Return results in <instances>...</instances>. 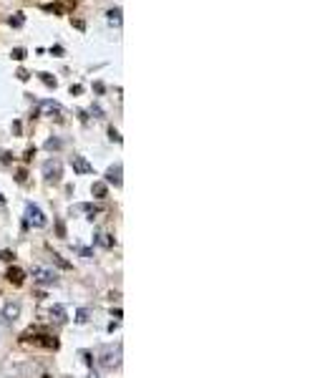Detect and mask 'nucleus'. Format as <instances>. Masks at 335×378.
Listing matches in <instances>:
<instances>
[{
  "instance_id": "25",
  "label": "nucleus",
  "mask_w": 335,
  "mask_h": 378,
  "mask_svg": "<svg viewBox=\"0 0 335 378\" xmlns=\"http://www.w3.org/2000/svg\"><path fill=\"white\" fill-rule=\"evenodd\" d=\"M16 76H18V78H21V81H28V78H31V76H28V71H26V68H21V71H18V73H16Z\"/></svg>"
},
{
  "instance_id": "17",
  "label": "nucleus",
  "mask_w": 335,
  "mask_h": 378,
  "mask_svg": "<svg viewBox=\"0 0 335 378\" xmlns=\"http://www.w3.org/2000/svg\"><path fill=\"white\" fill-rule=\"evenodd\" d=\"M11 26H16V28H21V26H23V13H16V16L11 18Z\"/></svg>"
},
{
  "instance_id": "8",
  "label": "nucleus",
  "mask_w": 335,
  "mask_h": 378,
  "mask_svg": "<svg viewBox=\"0 0 335 378\" xmlns=\"http://www.w3.org/2000/svg\"><path fill=\"white\" fill-rule=\"evenodd\" d=\"M71 166H73L78 174H91V171H93V166H91L83 156H71Z\"/></svg>"
},
{
  "instance_id": "6",
  "label": "nucleus",
  "mask_w": 335,
  "mask_h": 378,
  "mask_svg": "<svg viewBox=\"0 0 335 378\" xmlns=\"http://www.w3.org/2000/svg\"><path fill=\"white\" fill-rule=\"evenodd\" d=\"M43 315H48V320L66 323V310H63L61 305H53V308H48V310H41V318H43Z\"/></svg>"
},
{
  "instance_id": "19",
  "label": "nucleus",
  "mask_w": 335,
  "mask_h": 378,
  "mask_svg": "<svg viewBox=\"0 0 335 378\" xmlns=\"http://www.w3.org/2000/svg\"><path fill=\"white\" fill-rule=\"evenodd\" d=\"M108 136H111V141H116V144H121V136H119V131H116L114 126L108 129Z\"/></svg>"
},
{
  "instance_id": "27",
  "label": "nucleus",
  "mask_w": 335,
  "mask_h": 378,
  "mask_svg": "<svg viewBox=\"0 0 335 378\" xmlns=\"http://www.w3.org/2000/svg\"><path fill=\"white\" fill-rule=\"evenodd\" d=\"M33 156H36V149H26V156H23V159H26V161H31Z\"/></svg>"
},
{
  "instance_id": "11",
  "label": "nucleus",
  "mask_w": 335,
  "mask_h": 378,
  "mask_svg": "<svg viewBox=\"0 0 335 378\" xmlns=\"http://www.w3.org/2000/svg\"><path fill=\"white\" fill-rule=\"evenodd\" d=\"M106 176H108V181H114L116 186H121V164L111 166V169L106 171Z\"/></svg>"
},
{
  "instance_id": "4",
  "label": "nucleus",
  "mask_w": 335,
  "mask_h": 378,
  "mask_svg": "<svg viewBox=\"0 0 335 378\" xmlns=\"http://www.w3.org/2000/svg\"><path fill=\"white\" fill-rule=\"evenodd\" d=\"M43 174H46L48 181H58V179H61V161H56V159L46 161V164H43Z\"/></svg>"
},
{
  "instance_id": "5",
  "label": "nucleus",
  "mask_w": 335,
  "mask_h": 378,
  "mask_svg": "<svg viewBox=\"0 0 335 378\" xmlns=\"http://www.w3.org/2000/svg\"><path fill=\"white\" fill-rule=\"evenodd\" d=\"M28 220H31L36 227H46V215H43L41 207H36V205H28Z\"/></svg>"
},
{
  "instance_id": "21",
  "label": "nucleus",
  "mask_w": 335,
  "mask_h": 378,
  "mask_svg": "<svg viewBox=\"0 0 335 378\" xmlns=\"http://www.w3.org/2000/svg\"><path fill=\"white\" fill-rule=\"evenodd\" d=\"M13 257H16V255H13L11 250H3V252H0V260H6V262H11Z\"/></svg>"
},
{
  "instance_id": "14",
  "label": "nucleus",
  "mask_w": 335,
  "mask_h": 378,
  "mask_svg": "<svg viewBox=\"0 0 335 378\" xmlns=\"http://www.w3.org/2000/svg\"><path fill=\"white\" fill-rule=\"evenodd\" d=\"M51 260H53V262H56L61 270H71V262H68V260H63L58 252H53V255H51Z\"/></svg>"
},
{
  "instance_id": "26",
  "label": "nucleus",
  "mask_w": 335,
  "mask_h": 378,
  "mask_svg": "<svg viewBox=\"0 0 335 378\" xmlns=\"http://www.w3.org/2000/svg\"><path fill=\"white\" fill-rule=\"evenodd\" d=\"M58 146H61V141H58V139H51V141L46 144V149H58Z\"/></svg>"
},
{
  "instance_id": "24",
  "label": "nucleus",
  "mask_w": 335,
  "mask_h": 378,
  "mask_svg": "<svg viewBox=\"0 0 335 378\" xmlns=\"http://www.w3.org/2000/svg\"><path fill=\"white\" fill-rule=\"evenodd\" d=\"M16 179H18V181H21V184H26V179H28V171H26V169H21V171H18V176H16Z\"/></svg>"
},
{
  "instance_id": "15",
  "label": "nucleus",
  "mask_w": 335,
  "mask_h": 378,
  "mask_svg": "<svg viewBox=\"0 0 335 378\" xmlns=\"http://www.w3.org/2000/svg\"><path fill=\"white\" fill-rule=\"evenodd\" d=\"M96 242H98L101 247H114V240H111L108 235H98V237H96Z\"/></svg>"
},
{
  "instance_id": "12",
  "label": "nucleus",
  "mask_w": 335,
  "mask_h": 378,
  "mask_svg": "<svg viewBox=\"0 0 335 378\" xmlns=\"http://www.w3.org/2000/svg\"><path fill=\"white\" fill-rule=\"evenodd\" d=\"M78 210H81V212H86V215H88V220H98V215H103V210H101V207H93V205H81Z\"/></svg>"
},
{
  "instance_id": "2",
  "label": "nucleus",
  "mask_w": 335,
  "mask_h": 378,
  "mask_svg": "<svg viewBox=\"0 0 335 378\" xmlns=\"http://www.w3.org/2000/svg\"><path fill=\"white\" fill-rule=\"evenodd\" d=\"M6 277H8V282H11L13 288H23V285H26V272H23L21 267H16V265H11V267H8Z\"/></svg>"
},
{
  "instance_id": "10",
  "label": "nucleus",
  "mask_w": 335,
  "mask_h": 378,
  "mask_svg": "<svg viewBox=\"0 0 335 378\" xmlns=\"http://www.w3.org/2000/svg\"><path fill=\"white\" fill-rule=\"evenodd\" d=\"M18 315H21V305H18V303H8L6 310H3V318H6V320H16Z\"/></svg>"
},
{
  "instance_id": "20",
  "label": "nucleus",
  "mask_w": 335,
  "mask_h": 378,
  "mask_svg": "<svg viewBox=\"0 0 335 378\" xmlns=\"http://www.w3.org/2000/svg\"><path fill=\"white\" fill-rule=\"evenodd\" d=\"M86 320H88V313H86V310H78V313H76V323H86Z\"/></svg>"
},
{
  "instance_id": "1",
  "label": "nucleus",
  "mask_w": 335,
  "mask_h": 378,
  "mask_svg": "<svg viewBox=\"0 0 335 378\" xmlns=\"http://www.w3.org/2000/svg\"><path fill=\"white\" fill-rule=\"evenodd\" d=\"M18 343L23 348H43V350H58V338L48 333L46 328H28L21 333Z\"/></svg>"
},
{
  "instance_id": "18",
  "label": "nucleus",
  "mask_w": 335,
  "mask_h": 378,
  "mask_svg": "<svg viewBox=\"0 0 335 378\" xmlns=\"http://www.w3.org/2000/svg\"><path fill=\"white\" fill-rule=\"evenodd\" d=\"M11 56H13L16 61H23V58H26V51H23V48H16V51H13Z\"/></svg>"
},
{
  "instance_id": "13",
  "label": "nucleus",
  "mask_w": 335,
  "mask_h": 378,
  "mask_svg": "<svg viewBox=\"0 0 335 378\" xmlns=\"http://www.w3.org/2000/svg\"><path fill=\"white\" fill-rule=\"evenodd\" d=\"M91 192H93V197H96V200H103V197H106V184H103V181H93Z\"/></svg>"
},
{
  "instance_id": "9",
  "label": "nucleus",
  "mask_w": 335,
  "mask_h": 378,
  "mask_svg": "<svg viewBox=\"0 0 335 378\" xmlns=\"http://www.w3.org/2000/svg\"><path fill=\"white\" fill-rule=\"evenodd\" d=\"M33 277H36L38 282H53V280H56V275H53L51 270H46V267H33Z\"/></svg>"
},
{
  "instance_id": "23",
  "label": "nucleus",
  "mask_w": 335,
  "mask_h": 378,
  "mask_svg": "<svg viewBox=\"0 0 335 378\" xmlns=\"http://www.w3.org/2000/svg\"><path fill=\"white\" fill-rule=\"evenodd\" d=\"M108 18L119 23V21H121V11H108Z\"/></svg>"
},
{
  "instance_id": "7",
  "label": "nucleus",
  "mask_w": 335,
  "mask_h": 378,
  "mask_svg": "<svg viewBox=\"0 0 335 378\" xmlns=\"http://www.w3.org/2000/svg\"><path fill=\"white\" fill-rule=\"evenodd\" d=\"M43 111H46L51 119H56L58 124L63 121V111H61V106H58V104H53V101H43Z\"/></svg>"
},
{
  "instance_id": "16",
  "label": "nucleus",
  "mask_w": 335,
  "mask_h": 378,
  "mask_svg": "<svg viewBox=\"0 0 335 378\" xmlns=\"http://www.w3.org/2000/svg\"><path fill=\"white\" fill-rule=\"evenodd\" d=\"M41 81H43L46 86H51V88H56V78H53L51 73H41Z\"/></svg>"
},
{
  "instance_id": "22",
  "label": "nucleus",
  "mask_w": 335,
  "mask_h": 378,
  "mask_svg": "<svg viewBox=\"0 0 335 378\" xmlns=\"http://www.w3.org/2000/svg\"><path fill=\"white\" fill-rule=\"evenodd\" d=\"M56 232H58V237H66V227H63V222H61V220L56 222Z\"/></svg>"
},
{
  "instance_id": "3",
  "label": "nucleus",
  "mask_w": 335,
  "mask_h": 378,
  "mask_svg": "<svg viewBox=\"0 0 335 378\" xmlns=\"http://www.w3.org/2000/svg\"><path fill=\"white\" fill-rule=\"evenodd\" d=\"M46 11H53V13H73L76 11V0H56V3L46 6Z\"/></svg>"
}]
</instances>
